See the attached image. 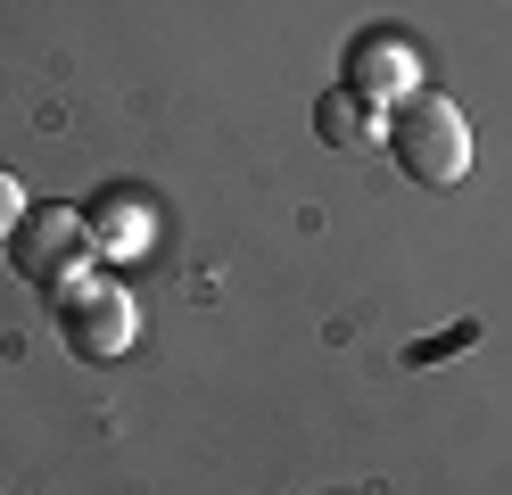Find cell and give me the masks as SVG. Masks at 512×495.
Listing matches in <instances>:
<instances>
[{"mask_svg":"<svg viewBox=\"0 0 512 495\" xmlns=\"http://www.w3.org/2000/svg\"><path fill=\"white\" fill-rule=\"evenodd\" d=\"M389 157L405 165V182L455 190L471 174V124H463V108L438 99V91H405L397 99V124H389Z\"/></svg>","mask_w":512,"mask_h":495,"instance_id":"cell-1","label":"cell"},{"mask_svg":"<svg viewBox=\"0 0 512 495\" xmlns=\"http://www.w3.org/2000/svg\"><path fill=\"white\" fill-rule=\"evenodd\" d=\"M463 347H479V314H463L455 330H430V339H413V347H405V363H413V372H430V363L463 355Z\"/></svg>","mask_w":512,"mask_h":495,"instance_id":"cell-6","label":"cell"},{"mask_svg":"<svg viewBox=\"0 0 512 495\" xmlns=\"http://www.w3.org/2000/svg\"><path fill=\"white\" fill-rule=\"evenodd\" d=\"M9 264H17L34 289L58 297V289L91 264V223H83L75 207H25L17 231H9Z\"/></svg>","mask_w":512,"mask_h":495,"instance_id":"cell-2","label":"cell"},{"mask_svg":"<svg viewBox=\"0 0 512 495\" xmlns=\"http://www.w3.org/2000/svg\"><path fill=\"white\" fill-rule=\"evenodd\" d=\"M314 132H323L331 149H364L372 132H380V124H372V99H356L347 83H339V91H323V99H314Z\"/></svg>","mask_w":512,"mask_h":495,"instance_id":"cell-5","label":"cell"},{"mask_svg":"<svg viewBox=\"0 0 512 495\" xmlns=\"http://www.w3.org/2000/svg\"><path fill=\"white\" fill-rule=\"evenodd\" d=\"M25 215V198H17V174H0V248H9V231Z\"/></svg>","mask_w":512,"mask_h":495,"instance_id":"cell-7","label":"cell"},{"mask_svg":"<svg viewBox=\"0 0 512 495\" xmlns=\"http://www.w3.org/2000/svg\"><path fill=\"white\" fill-rule=\"evenodd\" d=\"M58 339H67V355H83V363H116L141 339V314H133V297L108 289V281H67L58 289Z\"/></svg>","mask_w":512,"mask_h":495,"instance_id":"cell-3","label":"cell"},{"mask_svg":"<svg viewBox=\"0 0 512 495\" xmlns=\"http://www.w3.org/2000/svg\"><path fill=\"white\" fill-rule=\"evenodd\" d=\"M413 83V50L397 42V33H364L356 50H347V91L372 99V108H389V99H405Z\"/></svg>","mask_w":512,"mask_h":495,"instance_id":"cell-4","label":"cell"}]
</instances>
